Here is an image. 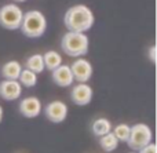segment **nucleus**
Returning <instances> with one entry per match:
<instances>
[{"label": "nucleus", "mask_w": 157, "mask_h": 153, "mask_svg": "<svg viewBox=\"0 0 157 153\" xmlns=\"http://www.w3.org/2000/svg\"><path fill=\"white\" fill-rule=\"evenodd\" d=\"M22 18H24V11L17 4H6L0 8V25L4 29L17 30L21 28Z\"/></svg>", "instance_id": "obj_5"}, {"label": "nucleus", "mask_w": 157, "mask_h": 153, "mask_svg": "<svg viewBox=\"0 0 157 153\" xmlns=\"http://www.w3.org/2000/svg\"><path fill=\"white\" fill-rule=\"evenodd\" d=\"M25 69H29L33 73L39 75L44 71V61H43V54H33L25 61Z\"/></svg>", "instance_id": "obj_13"}, {"label": "nucleus", "mask_w": 157, "mask_h": 153, "mask_svg": "<svg viewBox=\"0 0 157 153\" xmlns=\"http://www.w3.org/2000/svg\"><path fill=\"white\" fill-rule=\"evenodd\" d=\"M130 153H136V152H130Z\"/></svg>", "instance_id": "obj_23"}, {"label": "nucleus", "mask_w": 157, "mask_h": 153, "mask_svg": "<svg viewBox=\"0 0 157 153\" xmlns=\"http://www.w3.org/2000/svg\"><path fill=\"white\" fill-rule=\"evenodd\" d=\"M19 113L24 117L33 119L41 113V102L36 97H26L19 102Z\"/></svg>", "instance_id": "obj_9"}, {"label": "nucleus", "mask_w": 157, "mask_h": 153, "mask_svg": "<svg viewBox=\"0 0 157 153\" xmlns=\"http://www.w3.org/2000/svg\"><path fill=\"white\" fill-rule=\"evenodd\" d=\"M51 72H52L51 73L52 82L57 86H59V87H69V86L73 84L75 79L69 65H63L62 63V65H59L58 68H55Z\"/></svg>", "instance_id": "obj_11"}, {"label": "nucleus", "mask_w": 157, "mask_h": 153, "mask_svg": "<svg viewBox=\"0 0 157 153\" xmlns=\"http://www.w3.org/2000/svg\"><path fill=\"white\" fill-rule=\"evenodd\" d=\"M152 140H153L152 128L147 124L138 123V124H134L130 128V137L127 140V143L132 151L138 152L139 149H142L147 143L152 142Z\"/></svg>", "instance_id": "obj_4"}, {"label": "nucleus", "mask_w": 157, "mask_h": 153, "mask_svg": "<svg viewBox=\"0 0 157 153\" xmlns=\"http://www.w3.org/2000/svg\"><path fill=\"white\" fill-rule=\"evenodd\" d=\"M18 82L21 86H25V87H28V88L35 87V86L37 84V75L33 73L29 69H22L21 75H19V77H18Z\"/></svg>", "instance_id": "obj_17"}, {"label": "nucleus", "mask_w": 157, "mask_h": 153, "mask_svg": "<svg viewBox=\"0 0 157 153\" xmlns=\"http://www.w3.org/2000/svg\"><path fill=\"white\" fill-rule=\"evenodd\" d=\"M19 29L22 30L26 37H41L46 33L47 29V19L41 11L39 10H30L24 14L22 24Z\"/></svg>", "instance_id": "obj_3"}, {"label": "nucleus", "mask_w": 157, "mask_h": 153, "mask_svg": "<svg viewBox=\"0 0 157 153\" xmlns=\"http://www.w3.org/2000/svg\"><path fill=\"white\" fill-rule=\"evenodd\" d=\"M14 2H18V3H22V2H26V0H14Z\"/></svg>", "instance_id": "obj_22"}, {"label": "nucleus", "mask_w": 157, "mask_h": 153, "mask_svg": "<svg viewBox=\"0 0 157 153\" xmlns=\"http://www.w3.org/2000/svg\"><path fill=\"white\" fill-rule=\"evenodd\" d=\"M138 153H157V151H156V145H155L153 142L147 143L146 146H144L142 149H139Z\"/></svg>", "instance_id": "obj_19"}, {"label": "nucleus", "mask_w": 157, "mask_h": 153, "mask_svg": "<svg viewBox=\"0 0 157 153\" xmlns=\"http://www.w3.org/2000/svg\"><path fill=\"white\" fill-rule=\"evenodd\" d=\"M94 91L87 83H78L71 91V99L75 105L78 106H86L91 102Z\"/></svg>", "instance_id": "obj_8"}, {"label": "nucleus", "mask_w": 157, "mask_h": 153, "mask_svg": "<svg viewBox=\"0 0 157 153\" xmlns=\"http://www.w3.org/2000/svg\"><path fill=\"white\" fill-rule=\"evenodd\" d=\"M43 61H44V68L48 71H54L59 65H62V57L54 50H50L46 54H43Z\"/></svg>", "instance_id": "obj_15"}, {"label": "nucleus", "mask_w": 157, "mask_h": 153, "mask_svg": "<svg viewBox=\"0 0 157 153\" xmlns=\"http://www.w3.org/2000/svg\"><path fill=\"white\" fill-rule=\"evenodd\" d=\"M3 113H4L3 112V106L0 105V123H2V120H3Z\"/></svg>", "instance_id": "obj_21"}, {"label": "nucleus", "mask_w": 157, "mask_h": 153, "mask_svg": "<svg viewBox=\"0 0 157 153\" xmlns=\"http://www.w3.org/2000/svg\"><path fill=\"white\" fill-rule=\"evenodd\" d=\"M88 46H90L88 36L81 32H71V30H68L62 36V40H61L62 51L66 55L73 58H80L83 55H86L88 52Z\"/></svg>", "instance_id": "obj_2"}, {"label": "nucleus", "mask_w": 157, "mask_h": 153, "mask_svg": "<svg viewBox=\"0 0 157 153\" xmlns=\"http://www.w3.org/2000/svg\"><path fill=\"white\" fill-rule=\"evenodd\" d=\"M21 71H22V65L18 61H8L2 66L0 73L4 77V80H18Z\"/></svg>", "instance_id": "obj_12"}, {"label": "nucleus", "mask_w": 157, "mask_h": 153, "mask_svg": "<svg viewBox=\"0 0 157 153\" xmlns=\"http://www.w3.org/2000/svg\"><path fill=\"white\" fill-rule=\"evenodd\" d=\"M149 58H150V61H152L153 63L156 62V47L155 46H152L149 48Z\"/></svg>", "instance_id": "obj_20"}, {"label": "nucleus", "mask_w": 157, "mask_h": 153, "mask_svg": "<svg viewBox=\"0 0 157 153\" xmlns=\"http://www.w3.org/2000/svg\"><path fill=\"white\" fill-rule=\"evenodd\" d=\"M71 71L73 79L78 83H87L92 76V65L90 61L84 58H78L71 65Z\"/></svg>", "instance_id": "obj_7"}, {"label": "nucleus", "mask_w": 157, "mask_h": 153, "mask_svg": "<svg viewBox=\"0 0 157 153\" xmlns=\"http://www.w3.org/2000/svg\"><path fill=\"white\" fill-rule=\"evenodd\" d=\"M112 128H113V126H112L110 120H108V119H105V117H99V119H97V120H94V123H92V126H91L92 132H94V135H97V137L106 135L108 132L112 131Z\"/></svg>", "instance_id": "obj_14"}, {"label": "nucleus", "mask_w": 157, "mask_h": 153, "mask_svg": "<svg viewBox=\"0 0 157 153\" xmlns=\"http://www.w3.org/2000/svg\"><path fill=\"white\" fill-rule=\"evenodd\" d=\"M44 115L51 123H62L68 116V105L62 101H52L46 105Z\"/></svg>", "instance_id": "obj_6"}, {"label": "nucleus", "mask_w": 157, "mask_h": 153, "mask_svg": "<svg viewBox=\"0 0 157 153\" xmlns=\"http://www.w3.org/2000/svg\"><path fill=\"white\" fill-rule=\"evenodd\" d=\"M22 94V86L18 80H3L0 82V97L4 101H15Z\"/></svg>", "instance_id": "obj_10"}, {"label": "nucleus", "mask_w": 157, "mask_h": 153, "mask_svg": "<svg viewBox=\"0 0 157 153\" xmlns=\"http://www.w3.org/2000/svg\"><path fill=\"white\" fill-rule=\"evenodd\" d=\"M99 145L101 148L103 149L105 152H113L117 149V146H119V141H117V138L113 135V132H108L106 135H102V137H99Z\"/></svg>", "instance_id": "obj_16"}, {"label": "nucleus", "mask_w": 157, "mask_h": 153, "mask_svg": "<svg viewBox=\"0 0 157 153\" xmlns=\"http://www.w3.org/2000/svg\"><path fill=\"white\" fill-rule=\"evenodd\" d=\"M94 13L84 4H76L65 13L63 24L71 32L86 33L94 26Z\"/></svg>", "instance_id": "obj_1"}, {"label": "nucleus", "mask_w": 157, "mask_h": 153, "mask_svg": "<svg viewBox=\"0 0 157 153\" xmlns=\"http://www.w3.org/2000/svg\"><path fill=\"white\" fill-rule=\"evenodd\" d=\"M130 128L131 127L128 126V124H117L113 130V135L117 138V141L119 142H127L128 137H130Z\"/></svg>", "instance_id": "obj_18"}]
</instances>
